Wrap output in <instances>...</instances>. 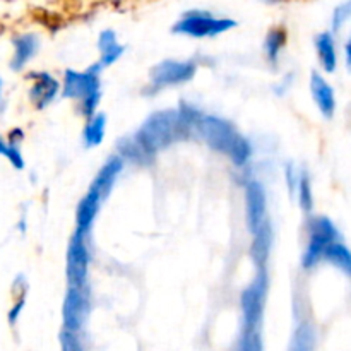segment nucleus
<instances>
[{"instance_id": "obj_26", "label": "nucleus", "mask_w": 351, "mask_h": 351, "mask_svg": "<svg viewBox=\"0 0 351 351\" xmlns=\"http://www.w3.org/2000/svg\"><path fill=\"white\" fill-rule=\"evenodd\" d=\"M60 348L62 351H84L75 332L69 331V329H64L60 332Z\"/></svg>"}, {"instance_id": "obj_9", "label": "nucleus", "mask_w": 351, "mask_h": 351, "mask_svg": "<svg viewBox=\"0 0 351 351\" xmlns=\"http://www.w3.org/2000/svg\"><path fill=\"white\" fill-rule=\"evenodd\" d=\"M194 74V62L165 60L153 67V71H151V82L156 88H167V86H177L182 84V82L191 81Z\"/></svg>"}, {"instance_id": "obj_3", "label": "nucleus", "mask_w": 351, "mask_h": 351, "mask_svg": "<svg viewBox=\"0 0 351 351\" xmlns=\"http://www.w3.org/2000/svg\"><path fill=\"white\" fill-rule=\"evenodd\" d=\"M99 71L101 67L88 69L86 72L67 71L64 77V89L62 96L69 99L81 101V113L86 119L95 115V110L99 101Z\"/></svg>"}, {"instance_id": "obj_31", "label": "nucleus", "mask_w": 351, "mask_h": 351, "mask_svg": "<svg viewBox=\"0 0 351 351\" xmlns=\"http://www.w3.org/2000/svg\"><path fill=\"white\" fill-rule=\"evenodd\" d=\"M0 103H2V79H0Z\"/></svg>"}, {"instance_id": "obj_17", "label": "nucleus", "mask_w": 351, "mask_h": 351, "mask_svg": "<svg viewBox=\"0 0 351 351\" xmlns=\"http://www.w3.org/2000/svg\"><path fill=\"white\" fill-rule=\"evenodd\" d=\"M98 48H99V55H101V60H99L98 65L101 69L115 64L123 53V47L117 41L115 31L112 29L101 31L98 40Z\"/></svg>"}, {"instance_id": "obj_24", "label": "nucleus", "mask_w": 351, "mask_h": 351, "mask_svg": "<svg viewBox=\"0 0 351 351\" xmlns=\"http://www.w3.org/2000/svg\"><path fill=\"white\" fill-rule=\"evenodd\" d=\"M239 351H264L259 329H243L240 338Z\"/></svg>"}, {"instance_id": "obj_12", "label": "nucleus", "mask_w": 351, "mask_h": 351, "mask_svg": "<svg viewBox=\"0 0 351 351\" xmlns=\"http://www.w3.org/2000/svg\"><path fill=\"white\" fill-rule=\"evenodd\" d=\"M33 77V88L29 91V98L36 108H47L55 99L58 93V82L47 72L31 74Z\"/></svg>"}, {"instance_id": "obj_13", "label": "nucleus", "mask_w": 351, "mask_h": 351, "mask_svg": "<svg viewBox=\"0 0 351 351\" xmlns=\"http://www.w3.org/2000/svg\"><path fill=\"white\" fill-rule=\"evenodd\" d=\"M123 168V158L122 156H112L105 165L101 167V170L98 171L96 178L91 184V191L98 192L101 195V199H105L110 194L112 187L115 185L117 178H119L120 171Z\"/></svg>"}, {"instance_id": "obj_30", "label": "nucleus", "mask_w": 351, "mask_h": 351, "mask_svg": "<svg viewBox=\"0 0 351 351\" xmlns=\"http://www.w3.org/2000/svg\"><path fill=\"white\" fill-rule=\"evenodd\" d=\"M264 2H269V3H278V2H285V0H264Z\"/></svg>"}, {"instance_id": "obj_8", "label": "nucleus", "mask_w": 351, "mask_h": 351, "mask_svg": "<svg viewBox=\"0 0 351 351\" xmlns=\"http://www.w3.org/2000/svg\"><path fill=\"white\" fill-rule=\"evenodd\" d=\"M89 315V293L88 287L75 288L69 287L65 295L64 307H62V319H64V329L69 331H81L86 319Z\"/></svg>"}, {"instance_id": "obj_28", "label": "nucleus", "mask_w": 351, "mask_h": 351, "mask_svg": "<svg viewBox=\"0 0 351 351\" xmlns=\"http://www.w3.org/2000/svg\"><path fill=\"white\" fill-rule=\"evenodd\" d=\"M9 149H10L9 143H5V141H3V139H0V154L7 158V154H9Z\"/></svg>"}, {"instance_id": "obj_23", "label": "nucleus", "mask_w": 351, "mask_h": 351, "mask_svg": "<svg viewBox=\"0 0 351 351\" xmlns=\"http://www.w3.org/2000/svg\"><path fill=\"white\" fill-rule=\"evenodd\" d=\"M298 204L304 209L305 213H311L312 208H314V195H312V185L311 178H308L307 173H302L300 178H298Z\"/></svg>"}, {"instance_id": "obj_15", "label": "nucleus", "mask_w": 351, "mask_h": 351, "mask_svg": "<svg viewBox=\"0 0 351 351\" xmlns=\"http://www.w3.org/2000/svg\"><path fill=\"white\" fill-rule=\"evenodd\" d=\"M101 195L98 192L91 191L89 189L88 194L82 197V201L79 202L77 213H75V223H77V230L82 233H89L93 221H95L96 215L99 211V206H101Z\"/></svg>"}, {"instance_id": "obj_4", "label": "nucleus", "mask_w": 351, "mask_h": 351, "mask_svg": "<svg viewBox=\"0 0 351 351\" xmlns=\"http://www.w3.org/2000/svg\"><path fill=\"white\" fill-rule=\"evenodd\" d=\"M237 26V21L228 17H216L209 10L192 9L182 14L175 23L173 33L191 38H215Z\"/></svg>"}, {"instance_id": "obj_7", "label": "nucleus", "mask_w": 351, "mask_h": 351, "mask_svg": "<svg viewBox=\"0 0 351 351\" xmlns=\"http://www.w3.org/2000/svg\"><path fill=\"white\" fill-rule=\"evenodd\" d=\"M86 235L79 230L72 235L67 249V281L69 287L86 288L88 287V269H89V250L86 243Z\"/></svg>"}, {"instance_id": "obj_21", "label": "nucleus", "mask_w": 351, "mask_h": 351, "mask_svg": "<svg viewBox=\"0 0 351 351\" xmlns=\"http://www.w3.org/2000/svg\"><path fill=\"white\" fill-rule=\"evenodd\" d=\"M105 127H106V117L103 113H96L91 119H88V123L84 127V144L88 147H96L101 144L103 137H105Z\"/></svg>"}, {"instance_id": "obj_16", "label": "nucleus", "mask_w": 351, "mask_h": 351, "mask_svg": "<svg viewBox=\"0 0 351 351\" xmlns=\"http://www.w3.org/2000/svg\"><path fill=\"white\" fill-rule=\"evenodd\" d=\"M254 235L252 249H250V256H252L254 263H256L257 267H264L267 263V257H269L271 252V242H273V232H271L269 221H264Z\"/></svg>"}, {"instance_id": "obj_14", "label": "nucleus", "mask_w": 351, "mask_h": 351, "mask_svg": "<svg viewBox=\"0 0 351 351\" xmlns=\"http://www.w3.org/2000/svg\"><path fill=\"white\" fill-rule=\"evenodd\" d=\"M14 45V55L12 60H10V67L14 71H21L31 58L36 55L38 47H40V40H38L36 34L33 33H24L17 34L12 38Z\"/></svg>"}, {"instance_id": "obj_1", "label": "nucleus", "mask_w": 351, "mask_h": 351, "mask_svg": "<svg viewBox=\"0 0 351 351\" xmlns=\"http://www.w3.org/2000/svg\"><path fill=\"white\" fill-rule=\"evenodd\" d=\"M194 125L195 120H192L184 108L163 110V112L153 113L143 123L136 137L151 154H154L156 151L165 149L178 141L187 139Z\"/></svg>"}, {"instance_id": "obj_22", "label": "nucleus", "mask_w": 351, "mask_h": 351, "mask_svg": "<svg viewBox=\"0 0 351 351\" xmlns=\"http://www.w3.org/2000/svg\"><path fill=\"white\" fill-rule=\"evenodd\" d=\"M315 348V329L311 322H302L295 331L293 339L288 351H314Z\"/></svg>"}, {"instance_id": "obj_27", "label": "nucleus", "mask_w": 351, "mask_h": 351, "mask_svg": "<svg viewBox=\"0 0 351 351\" xmlns=\"http://www.w3.org/2000/svg\"><path fill=\"white\" fill-rule=\"evenodd\" d=\"M24 304H26L24 297L17 298V302L14 304V307L9 311V322H10V324H16L17 319H19V315H21V311L24 308Z\"/></svg>"}, {"instance_id": "obj_20", "label": "nucleus", "mask_w": 351, "mask_h": 351, "mask_svg": "<svg viewBox=\"0 0 351 351\" xmlns=\"http://www.w3.org/2000/svg\"><path fill=\"white\" fill-rule=\"evenodd\" d=\"M287 45V29L281 26H274L267 31L266 41H264V50L271 64H278L281 50Z\"/></svg>"}, {"instance_id": "obj_11", "label": "nucleus", "mask_w": 351, "mask_h": 351, "mask_svg": "<svg viewBox=\"0 0 351 351\" xmlns=\"http://www.w3.org/2000/svg\"><path fill=\"white\" fill-rule=\"evenodd\" d=\"M311 91L315 105L321 110L326 119H332L336 112V96L335 89L319 72H312L311 75Z\"/></svg>"}, {"instance_id": "obj_29", "label": "nucleus", "mask_w": 351, "mask_h": 351, "mask_svg": "<svg viewBox=\"0 0 351 351\" xmlns=\"http://www.w3.org/2000/svg\"><path fill=\"white\" fill-rule=\"evenodd\" d=\"M345 57H346V64H348V67L351 69V38H350L348 43H346V48H345Z\"/></svg>"}, {"instance_id": "obj_18", "label": "nucleus", "mask_w": 351, "mask_h": 351, "mask_svg": "<svg viewBox=\"0 0 351 351\" xmlns=\"http://www.w3.org/2000/svg\"><path fill=\"white\" fill-rule=\"evenodd\" d=\"M315 48H317L319 60H321L322 69L326 72H335L338 65V53H336L335 38L331 33H321L315 38Z\"/></svg>"}, {"instance_id": "obj_25", "label": "nucleus", "mask_w": 351, "mask_h": 351, "mask_svg": "<svg viewBox=\"0 0 351 351\" xmlns=\"http://www.w3.org/2000/svg\"><path fill=\"white\" fill-rule=\"evenodd\" d=\"M351 19V0H346L338 5L332 12V29L339 31Z\"/></svg>"}, {"instance_id": "obj_19", "label": "nucleus", "mask_w": 351, "mask_h": 351, "mask_svg": "<svg viewBox=\"0 0 351 351\" xmlns=\"http://www.w3.org/2000/svg\"><path fill=\"white\" fill-rule=\"evenodd\" d=\"M328 263H331L332 266L338 267L339 271L346 274V276H351V250L345 243H341L339 240L336 242H331L324 250V257Z\"/></svg>"}, {"instance_id": "obj_5", "label": "nucleus", "mask_w": 351, "mask_h": 351, "mask_svg": "<svg viewBox=\"0 0 351 351\" xmlns=\"http://www.w3.org/2000/svg\"><path fill=\"white\" fill-rule=\"evenodd\" d=\"M308 230H311V239H308L307 249L302 257V264H304L305 269H312L314 266H317L324 257L326 247L339 239L338 228L326 216H317V218L312 219Z\"/></svg>"}, {"instance_id": "obj_6", "label": "nucleus", "mask_w": 351, "mask_h": 351, "mask_svg": "<svg viewBox=\"0 0 351 351\" xmlns=\"http://www.w3.org/2000/svg\"><path fill=\"white\" fill-rule=\"evenodd\" d=\"M267 295V273L266 267H259L257 276L242 293V314L243 329H257L263 319L264 305Z\"/></svg>"}, {"instance_id": "obj_10", "label": "nucleus", "mask_w": 351, "mask_h": 351, "mask_svg": "<svg viewBox=\"0 0 351 351\" xmlns=\"http://www.w3.org/2000/svg\"><path fill=\"white\" fill-rule=\"evenodd\" d=\"M245 209H247V225L250 232H256L264 221L267 213V197L266 191L259 182H249L245 187Z\"/></svg>"}, {"instance_id": "obj_2", "label": "nucleus", "mask_w": 351, "mask_h": 351, "mask_svg": "<svg viewBox=\"0 0 351 351\" xmlns=\"http://www.w3.org/2000/svg\"><path fill=\"white\" fill-rule=\"evenodd\" d=\"M194 129L213 149L228 156L235 165H245L249 161L252 153L250 144L226 120L213 115H201L195 120Z\"/></svg>"}]
</instances>
